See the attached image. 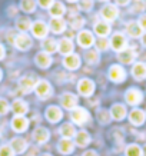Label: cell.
I'll return each instance as SVG.
<instances>
[{
  "label": "cell",
  "instance_id": "cell-45",
  "mask_svg": "<svg viewBox=\"0 0 146 156\" xmlns=\"http://www.w3.org/2000/svg\"><path fill=\"white\" fill-rule=\"evenodd\" d=\"M137 23H139V26L142 27V30H143V32H146V13L141 14V17L137 19Z\"/></svg>",
  "mask_w": 146,
  "mask_h": 156
},
{
  "label": "cell",
  "instance_id": "cell-24",
  "mask_svg": "<svg viewBox=\"0 0 146 156\" xmlns=\"http://www.w3.org/2000/svg\"><path fill=\"white\" fill-rule=\"evenodd\" d=\"M132 75L136 80H143L146 79V65L142 62H137L132 66Z\"/></svg>",
  "mask_w": 146,
  "mask_h": 156
},
{
  "label": "cell",
  "instance_id": "cell-35",
  "mask_svg": "<svg viewBox=\"0 0 146 156\" xmlns=\"http://www.w3.org/2000/svg\"><path fill=\"white\" fill-rule=\"evenodd\" d=\"M85 17H82L80 14H75L73 17L70 19V26L72 29H75V30H80V29L85 26Z\"/></svg>",
  "mask_w": 146,
  "mask_h": 156
},
{
  "label": "cell",
  "instance_id": "cell-22",
  "mask_svg": "<svg viewBox=\"0 0 146 156\" xmlns=\"http://www.w3.org/2000/svg\"><path fill=\"white\" fill-rule=\"evenodd\" d=\"M118 59L120 63L123 65H129V63H133V60L136 59V52L133 50V49H125L123 52H120L118 55Z\"/></svg>",
  "mask_w": 146,
  "mask_h": 156
},
{
  "label": "cell",
  "instance_id": "cell-44",
  "mask_svg": "<svg viewBox=\"0 0 146 156\" xmlns=\"http://www.w3.org/2000/svg\"><path fill=\"white\" fill-rule=\"evenodd\" d=\"M143 9H145V2L143 0H136V3L132 7V12H142Z\"/></svg>",
  "mask_w": 146,
  "mask_h": 156
},
{
  "label": "cell",
  "instance_id": "cell-51",
  "mask_svg": "<svg viewBox=\"0 0 146 156\" xmlns=\"http://www.w3.org/2000/svg\"><path fill=\"white\" fill-rule=\"evenodd\" d=\"M142 152H143V156H146V146L143 147V151H142Z\"/></svg>",
  "mask_w": 146,
  "mask_h": 156
},
{
  "label": "cell",
  "instance_id": "cell-37",
  "mask_svg": "<svg viewBox=\"0 0 146 156\" xmlns=\"http://www.w3.org/2000/svg\"><path fill=\"white\" fill-rule=\"evenodd\" d=\"M143 155V152H142V149L137 145H129V146L126 147V156H142Z\"/></svg>",
  "mask_w": 146,
  "mask_h": 156
},
{
  "label": "cell",
  "instance_id": "cell-49",
  "mask_svg": "<svg viewBox=\"0 0 146 156\" xmlns=\"http://www.w3.org/2000/svg\"><path fill=\"white\" fill-rule=\"evenodd\" d=\"M141 42H142V44L146 48V33H143L142 34V37H141Z\"/></svg>",
  "mask_w": 146,
  "mask_h": 156
},
{
  "label": "cell",
  "instance_id": "cell-18",
  "mask_svg": "<svg viewBox=\"0 0 146 156\" xmlns=\"http://www.w3.org/2000/svg\"><path fill=\"white\" fill-rule=\"evenodd\" d=\"M93 30L99 37H108L109 33H110V23L105 22V20H102V22H96L94 26H93Z\"/></svg>",
  "mask_w": 146,
  "mask_h": 156
},
{
  "label": "cell",
  "instance_id": "cell-31",
  "mask_svg": "<svg viewBox=\"0 0 146 156\" xmlns=\"http://www.w3.org/2000/svg\"><path fill=\"white\" fill-rule=\"evenodd\" d=\"M49 136H50V133L46 128H37L33 132V137L37 143H46L49 140Z\"/></svg>",
  "mask_w": 146,
  "mask_h": 156
},
{
  "label": "cell",
  "instance_id": "cell-38",
  "mask_svg": "<svg viewBox=\"0 0 146 156\" xmlns=\"http://www.w3.org/2000/svg\"><path fill=\"white\" fill-rule=\"evenodd\" d=\"M110 48V42H109L106 37H99V40L96 42V49L99 50V52H105V50H108Z\"/></svg>",
  "mask_w": 146,
  "mask_h": 156
},
{
  "label": "cell",
  "instance_id": "cell-14",
  "mask_svg": "<svg viewBox=\"0 0 146 156\" xmlns=\"http://www.w3.org/2000/svg\"><path fill=\"white\" fill-rule=\"evenodd\" d=\"M27 128H29V120L24 116H14L12 119V129H13L14 132L22 133Z\"/></svg>",
  "mask_w": 146,
  "mask_h": 156
},
{
  "label": "cell",
  "instance_id": "cell-40",
  "mask_svg": "<svg viewBox=\"0 0 146 156\" xmlns=\"http://www.w3.org/2000/svg\"><path fill=\"white\" fill-rule=\"evenodd\" d=\"M0 156H14V152L10 145H3L0 146Z\"/></svg>",
  "mask_w": 146,
  "mask_h": 156
},
{
  "label": "cell",
  "instance_id": "cell-47",
  "mask_svg": "<svg viewBox=\"0 0 146 156\" xmlns=\"http://www.w3.org/2000/svg\"><path fill=\"white\" fill-rule=\"evenodd\" d=\"M83 156H99V155H98L94 151H87V152H85V153H83Z\"/></svg>",
  "mask_w": 146,
  "mask_h": 156
},
{
  "label": "cell",
  "instance_id": "cell-7",
  "mask_svg": "<svg viewBox=\"0 0 146 156\" xmlns=\"http://www.w3.org/2000/svg\"><path fill=\"white\" fill-rule=\"evenodd\" d=\"M34 92L36 95L40 98V99H47L52 95V86L47 80H39L36 82V86H34Z\"/></svg>",
  "mask_w": 146,
  "mask_h": 156
},
{
  "label": "cell",
  "instance_id": "cell-25",
  "mask_svg": "<svg viewBox=\"0 0 146 156\" xmlns=\"http://www.w3.org/2000/svg\"><path fill=\"white\" fill-rule=\"evenodd\" d=\"M12 110L14 112L16 116H24V113H27L29 106H27V103H26L24 100L16 99L13 102V105H12Z\"/></svg>",
  "mask_w": 146,
  "mask_h": 156
},
{
  "label": "cell",
  "instance_id": "cell-27",
  "mask_svg": "<svg viewBox=\"0 0 146 156\" xmlns=\"http://www.w3.org/2000/svg\"><path fill=\"white\" fill-rule=\"evenodd\" d=\"M110 116H112L115 120H122V119L126 116V108L120 103L113 105L112 109H110Z\"/></svg>",
  "mask_w": 146,
  "mask_h": 156
},
{
  "label": "cell",
  "instance_id": "cell-9",
  "mask_svg": "<svg viewBox=\"0 0 146 156\" xmlns=\"http://www.w3.org/2000/svg\"><path fill=\"white\" fill-rule=\"evenodd\" d=\"M125 99H126V102L129 105H132V106H137V105L142 103V100H143V93H142L139 89H136V87H132V89H129L126 92Z\"/></svg>",
  "mask_w": 146,
  "mask_h": 156
},
{
  "label": "cell",
  "instance_id": "cell-4",
  "mask_svg": "<svg viewBox=\"0 0 146 156\" xmlns=\"http://www.w3.org/2000/svg\"><path fill=\"white\" fill-rule=\"evenodd\" d=\"M13 44L19 49V50L26 52V50H29V49L32 48L33 42H32V37H30L27 33H19L16 37H14Z\"/></svg>",
  "mask_w": 146,
  "mask_h": 156
},
{
  "label": "cell",
  "instance_id": "cell-33",
  "mask_svg": "<svg viewBox=\"0 0 146 156\" xmlns=\"http://www.w3.org/2000/svg\"><path fill=\"white\" fill-rule=\"evenodd\" d=\"M60 135H62L63 137H67V139H72V137H75V135H76L75 126H73L72 123H65V125H62V128H60Z\"/></svg>",
  "mask_w": 146,
  "mask_h": 156
},
{
  "label": "cell",
  "instance_id": "cell-6",
  "mask_svg": "<svg viewBox=\"0 0 146 156\" xmlns=\"http://www.w3.org/2000/svg\"><path fill=\"white\" fill-rule=\"evenodd\" d=\"M77 43H79L80 48L87 49L92 48L94 44V36L92 32L89 30H80L79 34H77Z\"/></svg>",
  "mask_w": 146,
  "mask_h": 156
},
{
  "label": "cell",
  "instance_id": "cell-32",
  "mask_svg": "<svg viewBox=\"0 0 146 156\" xmlns=\"http://www.w3.org/2000/svg\"><path fill=\"white\" fill-rule=\"evenodd\" d=\"M32 24L33 23H32V20L29 17H20L16 22V29L19 30L20 33H26V32H29L32 29Z\"/></svg>",
  "mask_w": 146,
  "mask_h": 156
},
{
  "label": "cell",
  "instance_id": "cell-52",
  "mask_svg": "<svg viewBox=\"0 0 146 156\" xmlns=\"http://www.w3.org/2000/svg\"><path fill=\"white\" fill-rule=\"evenodd\" d=\"M2 76H3V73H2V70H0V80H2Z\"/></svg>",
  "mask_w": 146,
  "mask_h": 156
},
{
  "label": "cell",
  "instance_id": "cell-10",
  "mask_svg": "<svg viewBox=\"0 0 146 156\" xmlns=\"http://www.w3.org/2000/svg\"><path fill=\"white\" fill-rule=\"evenodd\" d=\"M77 92H79L82 96L89 98V96L93 95V92H94V83L90 80V79H82V80L77 83Z\"/></svg>",
  "mask_w": 146,
  "mask_h": 156
},
{
  "label": "cell",
  "instance_id": "cell-54",
  "mask_svg": "<svg viewBox=\"0 0 146 156\" xmlns=\"http://www.w3.org/2000/svg\"><path fill=\"white\" fill-rule=\"evenodd\" d=\"M99 2H109V0H99Z\"/></svg>",
  "mask_w": 146,
  "mask_h": 156
},
{
  "label": "cell",
  "instance_id": "cell-11",
  "mask_svg": "<svg viewBox=\"0 0 146 156\" xmlns=\"http://www.w3.org/2000/svg\"><path fill=\"white\" fill-rule=\"evenodd\" d=\"M73 48L75 46H73V42H72L70 37H63L57 42V52L63 55V56H67V55L73 53Z\"/></svg>",
  "mask_w": 146,
  "mask_h": 156
},
{
  "label": "cell",
  "instance_id": "cell-46",
  "mask_svg": "<svg viewBox=\"0 0 146 156\" xmlns=\"http://www.w3.org/2000/svg\"><path fill=\"white\" fill-rule=\"evenodd\" d=\"M116 2V6H127L130 3V0H115Z\"/></svg>",
  "mask_w": 146,
  "mask_h": 156
},
{
  "label": "cell",
  "instance_id": "cell-13",
  "mask_svg": "<svg viewBox=\"0 0 146 156\" xmlns=\"http://www.w3.org/2000/svg\"><path fill=\"white\" fill-rule=\"evenodd\" d=\"M49 30H52L55 34H62L66 30V22L62 17H52L49 22Z\"/></svg>",
  "mask_w": 146,
  "mask_h": 156
},
{
  "label": "cell",
  "instance_id": "cell-16",
  "mask_svg": "<svg viewBox=\"0 0 146 156\" xmlns=\"http://www.w3.org/2000/svg\"><path fill=\"white\" fill-rule=\"evenodd\" d=\"M57 149L62 155H69L75 149V142H72V139H67V137H62L57 143Z\"/></svg>",
  "mask_w": 146,
  "mask_h": 156
},
{
  "label": "cell",
  "instance_id": "cell-50",
  "mask_svg": "<svg viewBox=\"0 0 146 156\" xmlns=\"http://www.w3.org/2000/svg\"><path fill=\"white\" fill-rule=\"evenodd\" d=\"M66 2H69V3H76V2H79V0H66Z\"/></svg>",
  "mask_w": 146,
  "mask_h": 156
},
{
  "label": "cell",
  "instance_id": "cell-43",
  "mask_svg": "<svg viewBox=\"0 0 146 156\" xmlns=\"http://www.w3.org/2000/svg\"><path fill=\"white\" fill-rule=\"evenodd\" d=\"M55 2H56V0H37V5L40 6V7H43V9H50Z\"/></svg>",
  "mask_w": 146,
  "mask_h": 156
},
{
  "label": "cell",
  "instance_id": "cell-30",
  "mask_svg": "<svg viewBox=\"0 0 146 156\" xmlns=\"http://www.w3.org/2000/svg\"><path fill=\"white\" fill-rule=\"evenodd\" d=\"M49 13L52 17H63V14L66 13V7L62 2H55L52 7L49 9Z\"/></svg>",
  "mask_w": 146,
  "mask_h": 156
},
{
  "label": "cell",
  "instance_id": "cell-26",
  "mask_svg": "<svg viewBox=\"0 0 146 156\" xmlns=\"http://www.w3.org/2000/svg\"><path fill=\"white\" fill-rule=\"evenodd\" d=\"M10 146H12L14 153H19L20 155V153H23L27 149V142L24 139H22V137H14V139H12V142H10Z\"/></svg>",
  "mask_w": 146,
  "mask_h": 156
},
{
  "label": "cell",
  "instance_id": "cell-34",
  "mask_svg": "<svg viewBox=\"0 0 146 156\" xmlns=\"http://www.w3.org/2000/svg\"><path fill=\"white\" fill-rule=\"evenodd\" d=\"M36 0H20V9L24 13H33L36 10Z\"/></svg>",
  "mask_w": 146,
  "mask_h": 156
},
{
  "label": "cell",
  "instance_id": "cell-41",
  "mask_svg": "<svg viewBox=\"0 0 146 156\" xmlns=\"http://www.w3.org/2000/svg\"><path fill=\"white\" fill-rule=\"evenodd\" d=\"M110 112H106V110H100L99 112V122L102 123H108L110 120Z\"/></svg>",
  "mask_w": 146,
  "mask_h": 156
},
{
  "label": "cell",
  "instance_id": "cell-53",
  "mask_svg": "<svg viewBox=\"0 0 146 156\" xmlns=\"http://www.w3.org/2000/svg\"><path fill=\"white\" fill-rule=\"evenodd\" d=\"M42 156H52V155H49V153H45V155H42Z\"/></svg>",
  "mask_w": 146,
  "mask_h": 156
},
{
  "label": "cell",
  "instance_id": "cell-5",
  "mask_svg": "<svg viewBox=\"0 0 146 156\" xmlns=\"http://www.w3.org/2000/svg\"><path fill=\"white\" fill-rule=\"evenodd\" d=\"M32 33L36 39H46L47 37V33H49V24H46L45 22L42 20H37V22H34L32 24Z\"/></svg>",
  "mask_w": 146,
  "mask_h": 156
},
{
  "label": "cell",
  "instance_id": "cell-19",
  "mask_svg": "<svg viewBox=\"0 0 146 156\" xmlns=\"http://www.w3.org/2000/svg\"><path fill=\"white\" fill-rule=\"evenodd\" d=\"M126 33L132 39H141L142 34L145 33V32L142 30V27L139 26L137 22H129V23L126 24Z\"/></svg>",
  "mask_w": 146,
  "mask_h": 156
},
{
  "label": "cell",
  "instance_id": "cell-17",
  "mask_svg": "<svg viewBox=\"0 0 146 156\" xmlns=\"http://www.w3.org/2000/svg\"><path fill=\"white\" fill-rule=\"evenodd\" d=\"M34 86H36V80L30 76H23L19 80V89L23 93H29V92L34 90Z\"/></svg>",
  "mask_w": 146,
  "mask_h": 156
},
{
  "label": "cell",
  "instance_id": "cell-1",
  "mask_svg": "<svg viewBox=\"0 0 146 156\" xmlns=\"http://www.w3.org/2000/svg\"><path fill=\"white\" fill-rule=\"evenodd\" d=\"M100 16H102V19L105 22H115V20L118 19L119 16V9L116 5H112V3H106V5L100 9Z\"/></svg>",
  "mask_w": 146,
  "mask_h": 156
},
{
  "label": "cell",
  "instance_id": "cell-2",
  "mask_svg": "<svg viewBox=\"0 0 146 156\" xmlns=\"http://www.w3.org/2000/svg\"><path fill=\"white\" fill-rule=\"evenodd\" d=\"M70 119H72V122L73 123L82 126V125H85V123L89 122L90 116H89V112H87L86 109L79 108V106H77V108H75L70 112Z\"/></svg>",
  "mask_w": 146,
  "mask_h": 156
},
{
  "label": "cell",
  "instance_id": "cell-36",
  "mask_svg": "<svg viewBox=\"0 0 146 156\" xmlns=\"http://www.w3.org/2000/svg\"><path fill=\"white\" fill-rule=\"evenodd\" d=\"M85 59L89 65H96V63H99L100 56H99V53H98V50H89L85 55Z\"/></svg>",
  "mask_w": 146,
  "mask_h": 156
},
{
  "label": "cell",
  "instance_id": "cell-15",
  "mask_svg": "<svg viewBox=\"0 0 146 156\" xmlns=\"http://www.w3.org/2000/svg\"><path fill=\"white\" fill-rule=\"evenodd\" d=\"M63 66L66 67V69H69V70H75V69H77V67L80 66L79 55L70 53V55L65 56V59H63Z\"/></svg>",
  "mask_w": 146,
  "mask_h": 156
},
{
  "label": "cell",
  "instance_id": "cell-21",
  "mask_svg": "<svg viewBox=\"0 0 146 156\" xmlns=\"http://www.w3.org/2000/svg\"><path fill=\"white\" fill-rule=\"evenodd\" d=\"M62 116H63V113H62L60 108H57V106H49L46 109V119L49 122L57 123L62 119Z\"/></svg>",
  "mask_w": 146,
  "mask_h": 156
},
{
  "label": "cell",
  "instance_id": "cell-42",
  "mask_svg": "<svg viewBox=\"0 0 146 156\" xmlns=\"http://www.w3.org/2000/svg\"><path fill=\"white\" fill-rule=\"evenodd\" d=\"M9 102L6 99H0V115H6L7 112H9Z\"/></svg>",
  "mask_w": 146,
  "mask_h": 156
},
{
  "label": "cell",
  "instance_id": "cell-48",
  "mask_svg": "<svg viewBox=\"0 0 146 156\" xmlns=\"http://www.w3.org/2000/svg\"><path fill=\"white\" fill-rule=\"evenodd\" d=\"M5 53H6V50H5V48H3V44H0V60L5 57Z\"/></svg>",
  "mask_w": 146,
  "mask_h": 156
},
{
  "label": "cell",
  "instance_id": "cell-39",
  "mask_svg": "<svg viewBox=\"0 0 146 156\" xmlns=\"http://www.w3.org/2000/svg\"><path fill=\"white\" fill-rule=\"evenodd\" d=\"M93 0H79V9L83 10V12H90L93 9Z\"/></svg>",
  "mask_w": 146,
  "mask_h": 156
},
{
  "label": "cell",
  "instance_id": "cell-8",
  "mask_svg": "<svg viewBox=\"0 0 146 156\" xmlns=\"http://www.w3.org/2000/svg\"><path fill=\"white\" fill-rule=\"evenodd\" d=\"M108 76H109V79H110L112 82H115V83H120V82L125 80V77H126V72H125V69H123L122 66H119V65H113V66H110V69H109Z\"/></svg>",
  "mask_w": 146,
  "mask_h": 156
},
{
  "label": "cell",
  "instance_id": "cell-23",
  "mask_svg": "<svg viewBox=\"0 0 146 156\" xmlns=\"http://www.w3.org/2000/svg\"><path fill=\"white\" fill-rule=\"evenodd\" d=\"M145 119H146V115L141 109H133L132 112L129 113V120L135 126H141L142 123L145 122Z\"/></svg>",
  "mask_w": 146,
  "mask_h": 156
},
{
  "label": "cell",
  "instance_id": "cell-12",
  "mask_svg": "<svg viewBox=\"0 0 146 156\" xmlns=\"http://www.w3.org/2000/svg\"><path fill=\"white\" fill-rule=\"evenodd\" d=\"M77 96L73 95V93H63L60 98V103L65 109H69V110H73L75 108H77Z\"/></svg>",
  "mask_w": 146,
  "mask_h": 156
},
{
  "label": "cell",
  "instance_id": "cell-3",
  "mask_svg": "<svg viewBox=\"0 0 146 156\" xmlns=\"http://www.w3.org/2000/svg\"><path fill=\"white\" fill-rule=\"evenodd\" d=\"M109 42H110V48L118 53H120V52H123L125 49H127V39L123 33H115L112 37H110Z\"/></svg>",
  "mask_w": 146,
  "mask_h": 156
},
{
  "label": "cell",
  "instance_id": "cell-29",
  "mask_svg": "<svg viewBox=\"0 0 146 156\" xmlns=\"http://www.w3.org/2000/svg\"><path fill=\"white\" fill-rule=\"evenodd\" d=\"M42 49H43V52H46V53H49V55H52V53L57 52V42L53 37L43 39Z\"/></svg>",
  "mask_w": 146,
  "mask_h": 156
},
{
  "label": "cell",
  "instance_id": "cell-20",
  "mask_svg": "<svg viewBox=\"0 0 146 156\" xmlns=\"http://www.w3.org/2000/svg\"><path fill=\"white\" fill-rule=\"evenodd\" d=\"M34 62H36V65L40 69H47V67L52 65V57L46 52H39L36 55V57H34Z\"/></svg>",
  "mask_w": 146,
  "mask_h": 156
},
{
  "label": "cell",
  "instance_id": "cell-28",
  "mask_svg": "<svg viewBox=\"0 0 146 156\" xmlns=\"http://www.w3.org/2000/svg\"><path fill=\"white\" fill-rule=\"evenodd\" d=\"M89 143H90V136L86 130H80V132H77L75 135V145H77L80 147H85Z\"/></svg>",
  "mask_w": 146,
  "mask_h": 156
}]
</instances>
